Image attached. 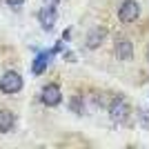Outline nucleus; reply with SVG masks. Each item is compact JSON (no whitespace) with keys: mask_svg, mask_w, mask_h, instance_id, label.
<instances>
[{"mask_svg":"<svg viewBox=\"0 0 149 149\" xmlns=\"http://www.w3.org/2000/svg\"><path fill=\"white\" fill-rule=\"evenodd\" d=\"M13 125H16V116L11 111H0V134H7V131L13 129Z\"/></svg>","mask_w":149,"mask_h":149,"instance_id":"7","label":"nucleus"},{"mask_svg":"<svg viewBox=\"0 0 149 149\" xmlns=\"http://www.w3.org/2000/svg\"><path fill=\"white\" fill-rule=\"evenodd\" d=\"M51 2H54V5H58V0H51Z\"/></svg>","mask_w":149,"mask_h":149,"instance_id":"11","label":"nucleus"},{"mask_svg":"<svg viewBox=\"0 0 149 149\" xmlns=\"http://www.w3.org/2000/svg\"><path fill=\"white\" fill-rule=\"evenodd\" d=\"M49 58H51V51H40L36 56V60H33V74L36 76H40V74H45V69L49 67Z\"/></svg>","mask_w":149,"mask_h":149,"instance_id":"6","label":"nucleus"},{"mask_svg":"<svg viewBox=\"0 0 149 149\" xmlns=\"http://www.w3.org/2000/svg\"><path fill=\"white\" fill-rule=\"evenodd\" d=\"M38 18H40V25H42L45 31H51L54 25H56V18H58V11H56V5L51 2V5H45L38 13Z\"/></svg>","mask_w":149,"mask_h":149,"instance_id":"3","label":"nucleus"},{"mask_svg":"<svg viewBox=\"0 0 149 149\" xmlns=\"http://www.w3.org/2000/svg\"><path fill=\"white\" fill-rule=\"evenodd\" d=\"M138 16H140V7H138L136 0H125L123 5H120V9H118V18H120V22H125V25H131V22H134Z\"/></svg>","mask_w":149,"mask_h":149,"instance_id":"2","label":"nucleus"},{"mask_svg":"<svg viewBox=\"0 0 149 149\" xmlns=\"http://www.w3.org/2000/svg\"><path fill=\"white\" fill-rule=\"evenodd\" d=\"M147 60H149V49H147Z\"/></svg>","mask_w":149,"mask_h":149,"instance_id":"12","label":"nucleus"},{"mask_svg":"<svg viewBox=\"0 0 149 149\" xmlns=\"http://www.w3.org/2000/svg\"><path fill=\"white\" fill-rule=\"evenodd\" d=\"M118 56L123 58V60H129L131 58V42L127 40V38L118 40Z\"/></svg>","mask_w":149,"mask_h":149,"instance_id":"9","label":"nucleus"},{"mask_svg":"<svg viewBox=\"0 0 149 149\" xmlns=\"http://www.w3.org/2000/svg\"><path fill=\"white\" fill-rule=\"evenodd\" d=\"M102 38H105V29H102V27H96V29H91V33L87 36V47H89V49H96V47H100Z\"/></svg>","mask_w":149,"mask_h":149,"instance_id":"8","label":"nucleus"},{"mask_svg":"<svg viewBox=\"0 0 149 149\" xmlns=\"http://www.w3.org/2000/svg\"><path fill=\"white\" fill-rule=\"evenodd\" d=\"M22 2H25V0H7L9 7H22Z\"/></svg>","mask_w":149,"mask_h":149,"instance_id":"10","label":"nucleus"},{"mask_svg":"<svg viewBox=\"0 0 149 149\" xmlns=\"http://www.w3.org/2000/svg\"><path fill=\"white\" fill-rule=\"evenodd\" d=\"M109 113H111L113 123H125V120L129 118V107H127L125 100H116L111 105V109H109Z\"/></svg>","mask_w":149,"mask_h":149,"instance_id":"5","label":"nucleus"},{"mask_svg":"<svg viewBox=\"0 0 149 149\" xmlns=\"http://www.w3.org/2000/svg\"><path fill=\"white\" fill-rule=\"evenodd\" d=\"M22 89V78L16 71H7L2 78H0V91L2 93H18Z\"/></svg>","mask_w":149,"mask_h":149,"instance_id":"1","label":"nucleus"},{"mask_svg":"<svg viewBox=\"0 0 149 149\" xmlns=\"http://www.w3.org/2000/svg\"><path fill=\"white\" fill-rule=\"evenodd\" d=\"M40 100H42L47 107H56V105H60V100H62L60 87H58V85H47V87L42 89V96H40Z\"/></svg>","mask_w":149,"mask_h":149,"instance_id":"4","label":"nucleus"}]
</instances>
